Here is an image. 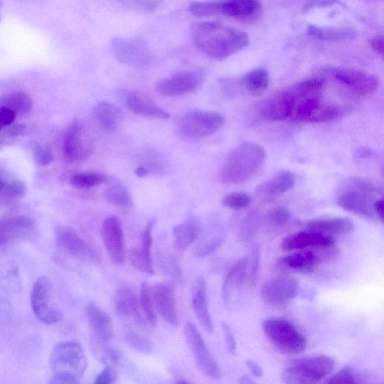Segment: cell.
Returning <instances> with one entry per match:
<instances>
[{
    "instance_id": "obj_39",
    "label": "cell",
    "mask_w": 384,
    "mask_h": 384,
    "mask_svg": "<svg viewBox=\"0 0 384 384\" xmlns=\"http://www.w3.org/2000/svg\"><path fill=\"white\" fill-rule=\"evenodd\" d=\"M108 177L101 173L85 172L74 175L71 179V184L77 189H91L104 184Z\"/></svg>"
},
{
    "instance_id": "obj_24",
    "label": "cell",
    "mask_w": 384,
    "mask_h": 384,
    "mask_svg": "<svg viewBox=\"0 0 384 384\" xmlns=\"http://www.w3.org/2000/svg\"><path fill=\"white\" fill-rule=\"evenodd\" d=\"M153 226V220L147 223L143 231L142 243L139 247L134 248L130 252V259L133 267L141 272L149 275L154 273L151 259Z\"/></svg>"
},
{
    "instance_id": "obj_46",
    "label": "cell",
    "mask_w": 384,
    "mask_h": 384,
    "mask_svg": "<svg viewBox=\"0 0 384 384\" xmlns=\"http://www.w3.org/2000/svg\"><path fill=\"white\" fill-rule=\"evenodd\" d=\"M125 342L133 349L143 353H149L153 351L152 341L142 335L130 332L125 337Z\"/></svg>"
},
{
    "instance_id": "obj_35",
    "label": "cell",
    "mask_w": 384,
    "mask_h": 384,
    "mask_svg": "<svg viewBox=\"0 0 384 384\" xmlns=\"http://www.w3.org/2000/svg\"><path fill=\"white\" fill-rule=\"evenodd\" d=\"M246 90L254 97L262 95L268 90L270 75L264 68H255L242 77Z\"/></svg>"
},
{
    "instance_id": "obj_41",
    "label": "cell",
    "mask_w": 384,
    "mask_h": 384,
    "mask_svg": "<svg viewBox=\"0 0 384 384\" xmlns=\"http://www.w3.org/2000/svg\"><path fill=\"white\" fill-rule=\"evenodd\" d=\"M251 202L252 200L249 194L238 192L226 194L222 200V203L225 208L238 211L249 208Z\"/></svg>"
},
{
    "instance_id": "obj_6",
    "label": "cell",
    "mask_w": 384,
    "mask_h": 384,
    "mask_svg": "<svg viewBox=\"0 0 384 384\" xmlns=\"http://www.w3.org/2000/svg\"><path fill=\"white\" fill-rule=\"evenodd\" d=\"M334 366V360L328 356L302 358L283 371L282 381L291 384L317 383L330 375Z\"/></svg>"
},
{
    "instance_id": "obj_37",
    "label": "cell",
    "mask_w": 384,
    "mask_h": 384,
    "mask_svg": "<svg viewBox=\"0 0 384 384\" xmlns=\"http://www.w3.org/2000/svg\"><path fill=\"white\" fill-rule=\"evenodd\" d=\"M324 82L321 79H309L300 82L289 88L296 102L307 98L321 97L324 89Z\"/></svg>"
},
{
    "instance_id": "obj_11",
    "label": "cell",
    "mask_w": 384,
    "mask_h": 384,
    "mask_svg": "<svg viewBox=\"0 0 384 384\" xmlns=\"http://www.w3.org/2000/svg\"><path fill=\"white\" fill-rule=\"evenodd\" d=\"M56 239L59 246L72 257L89 263H100V254L73 229L68 227L58 228L56 231Z\"/></svg>"
},
{
    "instance_id": "obj_23",
    "label": "cell",
    "mask_w": 384,
    "mask_h": 384,
    "mask_svg": "<svg viewBox=\"0 0 384 384\" xmlns=\"http://www.w3.org/2000/svg\"><path fill=\"white\" fill-rule=\"evenodd\" d=\"M262 5L259 0H225L220 2V15L238 21L251 22L259 17Z\"/></svg>"
},
{
    "instance_id": "obj_16",
    "label": "cell",
    "mask_w": 384,
    "mask_h": 384,
    "mask_svg": "<svg viewBox=\"0 0 384 384\" xmlns=\"http://www.w3.org/2000/svg\"><path fill=\"white\" fill-rule=\"evenodd\" d=\"M296 101L289 90L275 93L264 100L259 108L260 114L264 119L272 122H282L291 118Z\"/></svg>"
},
{
    "instance_id": "obj_21",
    "label": "cell",
    "mask_w": 384,
    "mask_h": 384,
    "mask_svg": "<svg viewBox=\"0 0 384 384\" xmlns=\"http://www.w3.org/2000/svg\"><path fill=\"white\" fill-rule=\"evenodd\" d=\"M85 316L93 332V340L109 342L114 337L113 325L109 315L94 302L85 309Z\"/></svg>"
},
{
    "instance_id": "obj_4",
    "label": "cell",
    "mask_w": 384,
    "mask_h": 384,
    "mask_svg": "<svg viewBox=\"0 0 384 384\" xmlns=\"http://www.w3.org/2000/svg\"><path fill=\"white\" fill-rule=\"evenodd\" d=\"M382 190L375 184L367 180L354 178L346 183L337 203L346 211L376 221L378 219L374 205L382 198Z\"/></svg>"
},
{
    "instance_id": "obj_40",
    "label": "cell",
    "mask_w": 384,
    "mask_h": 384,
    "mask_svg": "<svg viewBox=\"0 0 384 384\" xmlns=\"http://www.w3.org/2000/svg\"><path fill=\"white\" fill-rule=\"evenodd\" d=\"M140 303L147 321L152 327L155 326L157 315L154 307L151 289L146 282L142 283L140 293Z\"/></svg>"
},
{
    "instance_id": "obj_14",
    "label": "cell",
    "mask_w": 384,
    "mask_h": 384,
    "mask_svg": "<svg viewBox=\"0 0 384 384\" xmlns=\"http://www.w3.org/2000/svg\"><path fill=\"white\" fill-rule=\"evenodd\" d=\"M328 72L334 80L358 95L366 96L375 93L379 85L376 76L350 68H330Z\"/></svg>"
},
{
    "instance_id": "obj_53",
    "label": "cell",
    "mask_w": 384,
    "mask_h": 384,
    "mask_svg": "<svg viewBox=\"0 0 384 384\" xmlns=\"http://www.w3.org/2000/svg\"><path fill=\"white\" fill-rule=\"evenodd\" d=\"M260 263V252L257 246L254 247L252 254V267L250 277L252 283H256L258 279V272Z\"/></svg>"
},
{
    "instance_id": "obj_30",
    "label": "cell",
    "mask_w": 384,
    "mask_h": 384,
    "mask_svg": "<svg viewBox=\"0 0 384 384\" xmlns=\"http://www.w3.org/2000/svg\"><path fill=\"white\" fill-rule=\"evenodd\" d=\"M308 230L327 235H343L351 233L354 228L348 218L337 217L312 220L307 223Z\"/></svg>"
},
{
    "instance_id": "obj_55",
    "label": "cell",
    "mask_w": 384,
    "mask_h": 384,
    "mask_svg": "<svg viewBox=\"0 0 384 384\" xmlns=\"http://www.w3.org/2000/svg\"><path fill=\"white\" fill-rule=\"evenodd\" d=\"M369 45L379 55L383 56L384 46L383 36H376L370 39Z\"/></svg>"
},
{
    "instance_id": "obj_7",
    "label": "cell",
    "mask_w": 384,
    "mask_h": 384,
    "mask_svg": "<svg viewBox=\"0 0 384 384\" xmlns=\"http://www.w3.org/2000/svg\"><path fill=\"white\" fill-rule=\"evenodd\" d=\"M263 332L272 346L284 353L299 354L307 348V339L289 321L270 318L262 323Z\"/></svg>"
},
{
    "instance_id": "obj_29",
    "label": "cell",
    "mask_w": 384,
    "mask_h": 384,
    "mask_svg": "<svg viewBox=\"0 0 384 384\" xmlns=\"http://www.w3.org/2000/svg\"><path fill=\"white\" fill-rule=\"evenodd\" d=\"M307 33L309 36L325 42L351 40L357 35L355 29L351 27H323L316 25L308 26Z\"/></svg>"
},
{
    "instance_id": "obj_18",
    "label": "cell",
    "mask_w": 384,
    "mask_h": 384,
    "mask_svg": "<svg viewBox=\"0 0 384 384\" xmlns=\"http://www.w3.org/2000/svg\"><path fill=\"white\" fill-rule=\"evenodd\" d=\"M155 309L172 326L179 323L178 310L174 289L169 284L157 283L151 289Z\"/></svg>"
},
{
    "instance_id": "obj_54",
    "label": "cell",
    "mask_w": 384,
    "mask_h": 384,
    "mask_svg": "<svg viewBox=\"0 0 384 384\" xmlns=\"http://www.w3.org/2000/svg\"><path fill=\"white\" fill-rule=\"evenodd\" d=\"M222 328L224 332L226 346H227V348L231 353H235L236 350V343L233 332L229 325L226 323H222Z\"/></svg>"
},
{
    "instance_id": "obj_19",
    "label": "cell",
    "mask_w": 384,
    "mask_h": 384,
    "mask_svg": "<svg viewBox=\"0 0 384 384\" xmlns=\"http://www.w3.org/2000/svg\"><path fill=\"white\" fill-rule=\"evenodd\" d=\"M102 238L110 258L116 263H123L125 259L122 224L115 216L106 219L102 226Z\"/></svg>"
},
{
    "instance_id": "obj_42",
    "label": "cell",
    "mask_w": 384,
    "mask_h": 384,
    "mask_svg": "<svg viewBox=\"0 0 384 384\" xmlns=\"http://www.w3.org/2000/svg\"><path fill=\"white\" fill-rule=\"evenodd\" d=\"M26 126L22 124H12L0 132V146L15 144L22 139Z\"/></svg>"
},
{
    "instance_id": "obj_12",
    "label": "cell",
    "mask_w": 384,
    "mask_h": 384,
    "mask_svg": "<svg viewBox=\"0 0 384 384\" xmlns=\"http://www.w3.org/2000/svg\"><path fill=\"white\" fill-rule=\"evenodd\" d=\"M93 141L83 125L74 120L66 132L63 151L66 159L70 162L83 161L93 153Z\"/></svg>"
},
{
    "instance_id": "obj_26",
    "label": "cell",
    "mask_w": 384,
    "mask_h": 384,
    "mask_svg": "<svg viewBox=\"0 0 384 384\" xmlns=\"http://www.w3.org/2000/svg\"><path fill=\"white\" fill-rule=\"evenodd\" d=\"M321 262V258L313 251L293 253L278 260L282 269L298 273L312 272Z\"/></svg>"
},
{
    "instance_id": "obj_32",
    "label": "cell",
    "mask_w": 384,
    "mask_h": 384,
    "mask_svg": "<svg viewBox=\"0 0 384 384\" xmlns=\"http://www.w3.org/2000/svg\"><path fill=\"white\" fill-rule=\"evenodd\" d=\"M247 268V261L242 259L236 262L226 275L224 280L222 295L224 302H229L233 293L241 288Z\"/></svg>"
},
{
    "instance_id": "obj_31",
    "label": "cell",
    "mask_w": 384,
    "mask_h": 384,
    "mask_svg": "<svg viewBox=\"0 0 384 384\" xmlns=\"http://www.w3.org/2000/svg\"><path fill=\"white\" fill-rule=\"evenodd\" d=\"M114 307L121 318L139 317V302L134 290L130 287H123L116 291Z\"/></svg>"
},
{
    "instance_id": "obj_36",
    "label": "cell",
    "mask_w": 384,
    "mask_h": 384,
    "mask_svg": "<svg viewBox=\"0 0 384 384\" xmlns=\"http://www.w3.org/2000/svg\"><path fill=\"white\" fill-rule=\"evenodd\" d=\"M201 233L200 225L194 220L186 221L176 225L174 229L175 243L182 250H186L191 246Z\"/></svg>"
},
{
    "instance_id": "obj_2",
    "label": "cell",
    "mask_w": 384,
    "mask_h": 384,
    "mask_svg": "<svg viewBox=\"0 0 384 384\" xmlns=\"http://www.w3.org/2000/svg\"><path fill=\"white\" fill-rule=\"evenodd\" d=\"M266 160V151L259 144L243 142L229 155L220 171L219 179L224 184L248 181L257 173Z\"/></svg>"
},
{
    "instance_id": "obj_27",
    "label": "cell",
    "mask_w": 384,
    "mask_h": 384,
    "mask_svg": "<svg viewBox=\"0 0 384 384\" xmlns=\"http://www.w3.org/2000/svg\"><path fill=\"white\" fill-rule=\"evenodd\" d=\"M192 307L199 323L205 330L212 332L213 323L206 302V285L203 278L196 281L192 291Z\"/></svg>"
},
{
    "instance_id": "obj_10",
    "label": "cell",
    "mask_w": 384,
    "mask_h": 384,
    "mask_svg": "<svg viewBox=\"0 0 384 384\" xmlns=\"http://www.w3.org/2000/svg\"><path fill=\"white\" fill-rule=\"evenodd\" d=\"M184 333L197 365L201 371L213 380H220L222 371L219 364L192 322L188 321L185 323Z\"/></svg>"
},
{
    "instance_id": "obj_20",
    "label": "cell",
    "mask_w": 384,
    "mask_h": 384,
    "mask_svg": "<svg viewBox=\"0 0 384 384\" xmlns=\"http://www.w3.org/2000/svg\"><path fill=\"white\" fill-rule=\"evenodd\" d=\"M336 243L332 236L308 230L291 233L284 238L280 247L284 252L307 248H329Z\"/></svg>"
},
{
    "instance_id": "obj_44",
    "label": "cell",
    "mask_w": 384,
    "mask_h": 384,
    "mask_svg": "<svg viewBox=\"0 0 384 384\" xmlns=\"http://www.w3.org/2000/svg\"><path fill=\"white\" fill-rule=\"evenodd\" d=\"M190 13L198 17H206L220 15V2L196 1L189 7Z\"/></svg>"
},
{
    "instance_id": "obj_38",
    "label": "cell",
    "mask_w": 384,
    "mask_h": 384,
    "mask_svg": "<svg viewBox=\"0 0 384 384\" xmlns=\"http://www.w3.org/2000/svg\"><path fill=\"white\" fill-rule=\"evenodd\" d=\"M105 199L111 204L120 208H130L133 205L132 196L122 185H115L104 192Z\"/></svg>"
},
{
    "instance_id": "obj_15",
    "label": "cell",
    "mask_w": 384,
    "mask_h": 384,
    "mask_svg": "<svg viewBox=\"0 0 384 384\" xmlns=\"http://www.w3.org/2000/svg\"><path fill=\"white\" fill-rule=\"evenodd\" d=\"M299 285L289 277H277L266 282L261 287L262 300L271 307H282L297 297Z\"/></svg>"
},
{
    "instance_id": "obj_57",
    "label": "cell",
    "mask_w": 384,
    "mask_h": 384,
    "mask_svg": "<svg viewBox=\"0 0 384 384\" xmlns=\"http://www.w3.org/2000/svg\"><path fill=\"white\" fill-rule=\"evenodd\" d=\"M383 198L378 199L375 205H374V209H375L376 214L378 220L383 221Z\"/></svg>"
},
{
    "instance_id": "obj_47",
    "label": "cell",
    "mask_w": 384,
    "mask_h": 384,
    "mask_svg": "<svg viewBox=\"0 0 384 384\" xmlns=\"http://www.w3.org/2000/svg\"><path fill=\"white\" fill-rule=\"evenodd\" d=\"M26 184L17 179H8L2 196L8 200H15L22 198L26 193Z\"/></svg>"
},
{
    "instance_id": "obj_34",
    "label": "cell",
    "mask_w": 384,
    "mask_h": 384,
    "mask_svg": "<svg viewBox=\"0 0 384 384\" xmlns=\"http://www.w3.org/2000/svg\"><path fill=\"white\" fill-rule=\"evenodd\" d=\"M93 351L96 358L107 367H123L126 360L123 354L113 348L110 341H92Z\"/></svg>"
},
{
    "instance_id": "obj_13",
    "label": "cell",
    "mask_w": 384,
    "mask_h": 384,
    "mask_svg": "<svg viewBox=\"0 0 384 384\" xmlns=\"http://www.w3.org/2000/svg\"><path fill=\"white\" fill-rule=\"evenodd\" d=\"M204 79L202 70L183 71L164 79L157 84L155 91L167 97L192 93L199 90Z\"/></svg>"
},
{
    "instance_id": "obj_5",
    "label": "cell",
    "mask_w": 384,
    "mask_h": 384,
    "mask_svg": "<svg viewBox=\"0 0 384 384\" xmlns=\"http://www.w3.org/2000/svg\"><path fill=\"white\" fill-rule=\"evenodd\" d=\"M111 52L118 62L137 68H148L158 61L149 44L141 38L116 37L111 42Z\"/></svg>"
},
{
    "instance_id": "obj_28",
    "label": "cell",
    "mask_w": 384,
    "mask_h": 384,
    "mask_svg": "<svg viewBox=\"0 0 384 384\" xmlns=\"http://www.w3.org/2000/svg\"><path fill=\"white\" fill-rule=\"evenodd\" d=\"M93 115L97 124L107 132L116 131L122 120L120 108L109 102H98L94 107Z\"/></svg>"
},
{
    "instance_id": "obj_8",
    "label": "cell",
    "mask_w": 384,
    "mask_h": 384,
    "mask_svg": "<svg viewBox=\"0 0 384 384\" xmlns=\"http://www.w3.org/2000/svg\"><path fill=\"white\" fill-rule=\"evenodd\" d=\"M224 123V117L219 113L191 111L181 118L178 131L187 139H203L217 133Z\"/></svg>"
},
{
    "instance_id": "obj_43",
    "label": "cell",
    "mask_w": 384,
    "mask_h": 384,
    "mask_svg": "<svg viewBox=\"0 0 384 384\" xmlns=\"http://www.w3.org/2000/svg\"><path fill=\"white\" fill-rule=\"evenodd\" d=\"M367 378L362 373L357 372L350 368L341 369L333 376L325 381V383H360Z\"/></svg>"
},
{
    "instance_id": "obj_3",
    "label": "cell",
    "mask_w": 384,
    "mask_h": 384,
    "mask_svg": "<svg viewBox=\"0 0 384 384\" xmlns=\"http://www.w3.org/2000/svg\"><path fill=\"white\" fill-rule=\"evenodd\" d=\"M52 383H77L87 368V359L81 344L66 341L56 344L50 357Z\"/></svg>"
},
{
    "instance_id": "obj_49",
    "label": "cell",
    "mask_w": 384,
    "mask_h": 384,
    "mask_svg": "<svg viewBox=\"0 0 384 384\" xmlns=\"http://www.w3.org/2000/svg\"><path fill=\"white\" fill-rule=\"evenodd\" d=\"M270 222L275 227L284 228L291 222V215L284 209H275L270 214Z\"/></svg>"
},
{
    "instance_id": "obj_50",
    "label": "cell",
    "mask_w": 384,
    "mask_h": 384,
    "mask_svg": "<svg viewBox=\"0 0 384 384\" xmlns=\"http://www.w3.org/2000/svg\"><path fill=\"white\" fill-rule=\"evenodd\" d=\"M333 6L346 7V5L340 0H307L303 6V10L304 12H309L312 9Z\"/></svg>"
},
{
    "instance_id": "obj_60",
    "label": "cell",
    "mask_w": 384,
    "mask_h": 384,
    "mask_svg": "<svg viewBox=\"0 0 384 384\" xmlns=\"http://www.w3.org/2000/svg\"><path fill=\"white\" fill-rule=\"evenodd\" d=\"M240 382L242 383H254V381H252L250 378L246 377V376H244V377L241 378Z\"/></svg>"
},
{
    "instance_id": "obj_1",
    "label": "cell",
    "mask_w": 384,
    "mask_h": 384,
    "mask_svg": "<svg viewBox=\"0 0 384 384\" xmlns=\"http://www.w3.org/2000/svg\"><path fill=\"white\" fill-rule=\"evenodd\" d=\"M192 38L201 53L217 61L227 60L250 43L249 36L240 29L217 22L194 23Z\"/></svg>"
},
{
    "instance_id": "obj_51",
    "label": "cell",
    "mask_w": 384,
    "mask_h": 384,
    "mask_svg": "<svg viewBox=\"0 0 384 384\" xmlns=\"http://www.w3.org/2000/svg\"><path fill=\"white\" fill-rule=\"evenodd\" d=\"M116 379V372L114 368L106 366L100 375L96 377L95 383L110 384L114 383Z\"/></svg>"
},
{
    "instance_id": "obj_33",
    "label": "cell",
    "mask_w": 384,
    "mask_h": 384,
    "mask_svg": "<svg viewBox=\"0 0 384 384\" xmlns=\"http://www.w3.org/2000/svg\"><path fill=\"white\" fill-rule=\"evenodd\" d=\"M0 107L15 112L17 116H25L31 112L33 107L32 98L22 91L8 93L0 97Z\"/></svg>"
},
{
    "instance_id": "obj_45",
    "label": "cell",
    "mask_w": 384,
    "mask_h": 384,
    "mask_svg": "<svg viewBox=\"0 0 384 384\" xmlns=\"http://www.w3.org/2000/svg\"><path fill=\"white\" fill-rule=\"evenodd\" d=\"M123 6L144 13H153L163 3L164 0H116Z\"/></svg>"
},
{
    "instance_id": "obj_52",
    "label": "cell",
    "mask_w": 384,
    "mask_h": 384,
    "mask_svg": "<svg viewBox=\"0 0 384 384\" xmlns=\"http://www.w3.org/2000/svg\"><path fill=\"white\" fill-rule=\"evenodd\" d=\"M17 117L16 114L13 111L0 107V132L8 125L13 124Z\"/></svg>"
},
{
    "instance_id": "obj_17",
    "label": "cell",
    "mask_w": 384,
    "mask_h": 384,
    "mask_svg": "<svg viewBox=\"0 0 384 384\" xmlns=\"http://www.w3.org/2000/svg\"><path fill=\"white\" fill-rule=\"evenodd\" d=\"M35 231V222L26 216L0 219V249L6 245L31 238Z\"/></svg>"
},
{
    "instance_id": "obj_59",
    "label": "cell",
    "mask_w": 384,
    "mask_h": 384,
    "mask_svg": "<svg viewBox=\"0 0 384 384\" xmlns=\"http://www.w3.org/2000/svg\"><path fill=\"white\" fill-rule=\"evenodd\" d=\"M135 173L137 176H139V177H145L149 175V172L147 171L144 165L137 167Z\"/></svg>"
},
{
    "instance_id": "obj_9",
    "label": "cell",
    "mask_w": 384,
    "mask_h": 384,
    "mask_svg": "<svg viewBox=\"0 0 384 384\" xmlns=\"http://www.w3.org/2000/svg\"><path fill=\"white\" fill-rule=\"evenodd\" d=\"M31 306L36 317L47 325L63 319V312L54 300L52 282L47 277L38 278L31 293Z\"/></svg>"
},
{
    "instance_id": "obj_22",
    "label": "cell",
    "mask_w": 384,
    "mask_h": 384,
    "mask_svg": "<svg viewBox=\"0 0 384 384\" xmlns=\"http://www.w3.org/2000/svg\"><path fill=\"white\" fill-rule=\"evenodd\" d=\"M294 183V174L291 171H283L261 183L256 190V194L261 200L271 202L291 190Z\"/></svg>"
},
{
    "instance_id": "obj_25",
    "label": "cell",
    "mask_w": 384,
    "mask_h": 384,
    "mask_svg": "<svg viewBox=\"0 0 384 384\" xmlns=\"http://www.w3.org/2000/svg\"><path fill=\"white\" fill-rule=\"evenodd\" d=\"M126 105L135 114L155 118V119L167 120L171 114L158 105L152 98L142 92H130L126 97Z\"/></svg>"
},
{
    "instance_id": "obj_48",
    "label": "cell",
    "mask_w": 384,
    "mask_h": 384,
    "mask_svg": "<svg viewBox=\"0 0 384 384\" xmlns=\"http://www.w3.org/2000/svg\"><path fill=\"white\" fill-rule=\"evenodd\" d=\"M33 160L38 166L45 167L54 161V155L50 146L40 144L36 146Z\"/></svg>"
},
{
    "instance_id": "obj_56",
    "label": "cell",
    "mask_w": 384,
    "mask_h": 384,
    "mask_svg": "<svg viewBox=\"0 0 384 384\" xmlns=\"http://www.w3.org/2000/svg\"><path fill=\"white\" fill-rule=\"evenodd\" d=\"M245 364L254 377L260 378L262 376L263 370L257 362L252 360H247Z\"/></svg>"
},
{
    "instance_id": "obj_58",
    "label": "cell",
    "mask_w": 384,
    "mask_h": 384,
    "mask_svg": "<svg viewBox=\"0 0 384 384\" xmlns=\"http://www.w3.org/2000/svg\"><path fill=\"white\" fill-rule=\"evenodd\" d=\"M8 179L4 171L0 169V195L2 194Z\"/></svg>"
}]
</instances>
